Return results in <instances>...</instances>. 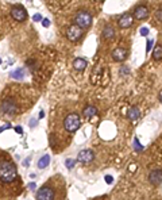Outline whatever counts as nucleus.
I'll return each instance as SVG.
<instances>
[{"label": "nucleus", "mask_w": 162, "mask_h": 200, "mask_svg": "<svg viewBox=\"0 0 162 200\" xmlns=\"http://www.w3.org/2000/svg\"><path fill=\"white\" fill-rule=\"evenodd\" d=\"M49 164H50V156H49V154H45V156L40 158V160H38V168H39V169L46 168Z\"/></svg>", "instance_id": "f3484780"}, {"label": "nucleus", "mask_w": 162, "mask_h": 200, "mask_svg": "<svg viewBox=\"0 0 162 200\" xmlns=\"http://www.w3.org/2000/svg\"><path fill=\"white\" fill-rule=\"evenodd\" d=\"M126 57H127V51L124 50V49H115V50L112 51V58L117 61V62H122V61H124L126 60Z\"/></svg>", "instance_id": "f8f14e48"}, {"label": "nucleus", "mask_w": 162, "mask_h": 200, "mask_svg": "<svg viewBox=\"0 0 162 200\" xmlns=\"http://www.w3.org/2000/svg\"><path fill=\"white\" fill-rule=\"evenodd\" d=\"M132 22H134V16L130 15V14H124L119 18V22L117 23H119L120 28H128L132 24Z\"/></svg>", "instance_id": "9d476101"}, {"label": "nucleus", "mask_w": 162, "mask_h": 200, "mask_svg": "<svg viewBox=\"0 0 162 200\" xmlns=\"http://www.w3.org/2000/svg\"><path fill=\"white\" fill-rule=\"evenodd\" d=\"M105 181H107V184H112V183H113V177L109 176V174H107V176H105Z\"/></svg>", "instance_id": "bb28decb"}, {"label": "nucleus", "mask_w": 162, "mask_h": 200, "mask_svg": "<svg viewBox=\"0 0 162 200\" xmlns=\"http://www.w3.org/2000/svg\"><path fill=\"white\" fill-rule=\"evenodd\" d=\"M74 23L81 28H88L92 24V15L87 11H80L74 16Z\"/></svg>", "instance_id": "7ed1b4c3"}, {"label": "nucleus", "mask_w": 162, "mask_h": 200, "mask_svg": "<svg viewBox=\"0 0 162 200\" xmlns=\"http://www.w3.org/2000/svg\"><path fill=\"white\" fill-rule=\"evenodd\" d=\"M134 148H135L136 152H142V150H143V146H142V145L139 144L138 138H135V139H134Z\"/></svg>", "instance_id": "412c9836"}, {"label": "nucleus", "mask_w": 162, "mask_h": 200, "mask_svg": "<svg viewBox=\"0 0 162 200\" xmlns=\"http://www.w3.org/2000/svg\"><path fill=\"white\" fill-rule=\"evenodd\" d=\"M149 32H150V30H149L147 27H142V28H141V35L146 37V35H149Z\"/></svg>", "instance_id": "5701e85b"}, {"label": "nucleus", "mask_w": 162, "mask_h": 200, "mask_svg": "<svg viewBox=\"0 0 162 200\" xmlns=\"http://www.w3.org/2000/svg\"><path fill=\"white\" fill-rule=\"evenodd\" d=\"M23 165H24V166H28V165H30V158H27L26 161H23Z\"/></svg>", "instance_id": "2f4dec72"}, {"label": "nucleus", "mask_w": 162, "mask_h": 200, "mask_svg": "<svg viewBox=\"0 0 162 200\" xmlns=\"http://www.w3.org/2000/svg\"><path fill=\"white\" fill-rule=\"evenodd\" d=\"M42 24H43V27H49V26H50V20L46 19V18H43L42 19Z\"/></svg>", "instance_id": "a878e982"}, {"label": "nucleus", "mask_w": 162, "mask_h": 200, "mask_svg": "<svg viewBox=\"0 0 162 200\" xmlns=\"http://www.w3.org/2000/svg\"><path fill=\"white\" fill-rule=\"evenodd\" d=\"M42 19L43 18H42V15H40V14H35L34 16H32V20H34V22H40Z\"/></svg>", "instance_id": "b1692460"}, {"label": "nucleus", "mask_w": 162, "mask_h": 200, "mask_svg": "<svg viewBox=\"0 0 162 200\" xmlns=\"http://www.w3.org/2000/svg\"><path fill=\"white\" fill-rule=\"evenodd\" d=\"M120 72H122V75H127L128 68H122V69H120Z\"/></svg>", "instance_id": "c756f323"}, {"label": "nucleus", "mask_w": 162, "mask_h": 200, "mask_svg": "<svg viewBox=\"0 0 162 200\" xmlns=\"http://www.w3.org/2000/svg\"><path fill=\"white\" fill-rule=\"evenodd\" d=\"M74 165H76V161H74V160H72V158H68V160L65 161V166H66L68 169H72Z\"/></svg>", "instance_id": "aec40b11"}, {"label": "nucleus", "mask_w": 162, "mask_h": 200, "mask_svg": "<svg viewBox=\"0 0 162 200\" xmlns=\"http://www.w3.org/2000/svg\"><path fill=\"white\" fill-rule=\"evenodd\" d=\"M93 158H95V154L91 149H84L81 150L79 153V156H77V160L80 162H83V164H88V162H91Z\"/></svg>", "instance_id": "6e6552de"}, {"label": "nucleus", "mask_w": 162, "mask_h": 200, "mask_svg": "<svg viewBox=\"0 0 162 200\" xmlns=\"http://www.w3.org/2000/svg\"><path fill=\"white\" fill-rule=\"evenodd\" d=\"M149 180L153 185H158L162 183V170H151L149 176Z\"/></svg>", "instance_id": "9b49d317"}, {"label": "nucleus", "mask_w": 162, "mask_h": 200, "mask_svg": "<svg viewBox=\"0 0 162 200\" xmlns=\"http://www.w3.org/2000/svg\"><path fill=\"white\" fill-rule=\"evenodd\" d=\"M73 66L77 71H84L85 68H87V61L83 60V58H76L74 62H73Z\"/></svg>", "instance_id": "dca6fc26"}, {"label": "nucleus", "mask_w": 162, "mask_h": 200, "mask_svg": "<svg viewBox=\"0 0 162 200\" xmlns=\"http://www.w3.org/2000/svg\"><path fill=\"white\" fill-rule=\"evenodd\" d=\"M103 37L105 39H112L115 37V28H113L111 24H107L103 30Z\"/></svg>", "instance_id": "ddd939ff"}, {"label": "nucleus", "mask_w": 162, "mask_h": 200, "mask_svg": "<svg viewBox=\"0 0 162 200\" xmlns=\"http://www.w3.org/2000/svg\"><path fill=\"white\" fill-rule=\"evenodd\" d=\"M18 177L15 164L10 160V157L0 158V181L3 183H12Z\"/></svg>", "instance_id": "f257e3e1"}, {"label": "nucleus", "mask_w": 162, "mask_h": 200, "mask_svg": "<svg viewBox=\"0 0 162 200\" xmlns=\"http://www.w3.org/2000/svg\"><path fill=\"white\" fill-rule=\"evenodd\" d=\"M160 100H161V101H162V91H161V92H160Z\"/></svg>", "instance_id": "72a5a7b5"}, {"label": "nucleus", "mask_w": 162, "mask_h": 200, "mask_svg": "<svg viewBox=\"0 0 162 200\" xmlns=\"http://www.w3.org/2000/svg\"><path fill=\"white\" fill-rule=\"evenodd\" d=\"M0 64H2V58H0Z\"/></svg>", "instance_id": "f704fd0d"}, {"label": "nucleus", "mask_w": 162, "mask_h": 200, "mask_svg": "<svg viewBox=\"0 0 162 200\" xmlns=\"http://www.w3.org/2000/svg\"><path fill=\"white\" fill-rule=\"evenodd\" d=\"M153 60H155V61L162 60V46H161V45H157V46L154 47V51H153Z\"/></svg>", "instance_id": "a211bd4d"}, {"label": "nucleus", "mask_w": 162, "mask_h": 200, "mask_svg": "<svg viewBox=\"0 0 162 200\" xmlns=\"http://www.w3.org/2000/svg\"><path fill=\"white\" fill-rule=\"evenodd\" d=\"M139 116H141L139 108H138V107L130 108V111H128V119H130V120H131V122H135V120L139 119Z\"/></svg>", "instance_id": "4468645a"}, {"label": "nucleus", "mask_w": 162, "mask_h": 200, "mask_svg": "<svg viewBox=\"0 0 162 200\" xmlns=\"http://www.w3.org/2000/svg\"><path fill=\"white\" fill-rule=\"evenodd\" d=\"M155 19H157V20H160V22H162V8H161V10H158V11L155 12Z\"/></svg>", "instance_id": "4be33fe9"}, {"label": "nucleus", "mask_w": 162, "mask_h": 200, "mask_svg": "<svg viewBox=\"0 0 162 200\" xmlns=\"http://www.w3.org/2000/svg\"><path fill=\"white\" fill-rule=\"evenodd\" d=\"M153 43H154V39H149V41H147V46H146V51H150V50H151Z\"/></svg>", "instance_id": "393cba45"}, {"label": "nucleus", "mask_w": 162, "mask_h": 200, "mask_svg": "<svg viewBox=\"0 0 162 200\" xmlns=\"http://www.w3.org/2000/svg\"><path fill=\"white\" fill-rule=\"evenodd\" d=\"M11 77L12 79H16V80H23L24 79V71L22 68H18L16 71H14L11 73Z\"/></svg>", "instance_id": "6ab92c4d"}, {"label": "nucleus", "mask_w": 162, "mask_h": 200, "mask_svg": "<svg viewBox=\"0 0 162 200\" xmlns=\"http://www.w3.org/2000/svg\"><path fill=\"white\" fill-rule=\"evenodd\" d=\"M11 16L18 22H24L27 19V11L22 6H14L11 8Z\"/></svg>", "instance_id": "423d86ee"}, {"label": "nucleus", "mask_w": 162, "mask_h": 200, "mask_svg": "<svg viewBox=\"0 0 162 200\" xmlns=\"http://www.w3.org/2000/svg\"><path fill=\"white\" fill-rule=\"evenodd\" d=\"M81 126V119L77 114H69L64 120V127L69 133H74L80 129Z\"/></svg>", "instance_id": "f03ea898"}, {"label": "nucleus", "mask_w": 162, "mask_h": 200, "mask_svg": "<svg viewBox=\"0 0 162 200\" xmlns=\"http://www.w3.org/2000/svg\"><path fill=\"white\" fill-rule=\"evenodd\" d=\"M81 35H83V28H81L80 26H77L76 23L68 27L66 37H68L69 41H72V42H77V41L81 38Z\"/></svg>", "instance_id": "20e7f679"}, {"label": "nucleus", "mask_w": 162, "mask_h": 200, "mask_svg": "<svg viewBox=\"0 0 162 200\" xmlns=\"http://www.w3.org/2000/svg\"><path fill=\"white\" fill-rule=\"evenodd\" d=\"M149 16V8L146 6H138L134 10V18L138 20H145Z\"/></svg>", "instance_id": "1a4fd4ad"}, {"label": "nucleus", "mask_w": 162, "mask_h": 200, "mask_svg": "<svg viewBox=\"0 0 162 200\" xmlns=\"http://www.w3.org/2000/svg\"><path fill=\"white\" fill-rule=\"evenodd\" d=\"M14 130H15V133H18V134H23V130L20 126H16V127H14Z\"/></svg>", "instance_id": "cd10ccee"}, {"label": "nucleus", "mask_w": 162, "mask_h": 200, "mask_svg": "<svg viewBox=\"0 0 162 200\" xmlns=\"http://www.w3.org/2000/svg\"><path fill=\"white\" fill-rule=\"evenodd\" d=\"M28 2H31V0H28Z\"/></svg>", "instance_id": "c9c22d12"}, {"label": "nucleus", "mask_w": 162, "mask_h": 200, "mask_svg": "<svg viewBox=\"0 0 162 200\" xmlns=\"http://www.w3.org/2000/svg\"><path fill=\"white\" fill-rule=\"evenodd\" d=\"M28 188H30V189H35V183H30V184H28Z\"/></svg>", "instance_id": "7c9ffc66"}, {"label": "nucleus", "mask_w": 162, "mask_h": 200, "mask_svg": "<svg viewBox=\"0 0 162 200\" xmlns=\"http://www.w3.org/2000/svg\"><path fill=\"white\" fill-rule=\"evenodd\" d=\"M83 114H84L85 118H92V116H95L97 114V110H96V107H93V105H88V107L84 108Z\"/></svg>", "instance_id": "2eb2a0df"}, {"label": "nucleus", "mask_w": 162, "mask_h": 200, "mask_svg": "<svg viewBox=\"0 0 162 200\" xmlns=\"http://www.w3.org/2000/svg\"><path fill=\"white\" fill-rule=\"evenodd\" d=\"M36 199L39 200H49V199H54V191L49 187H42L35 195Z\"/></svg>", "instance_id": "0eeeda50"}, {"label": "nucleus", "mask_w": 162, "mask_h": 200, "mask_svg": "<svg viewBox=\"0 0 162 200\" xmlns=\"http://www.w3.org/2000/svg\"><path fill=\"white\" fill-rule=\"evenodd\" d=\"M42 118H45V112L40 111V112H39V119H42Z\"/></svg>", "instance_id": "473e14b6"}, {"label": "nucleus", "mask_w": 162, "mask_h": 200, "mask_svg": "<svg viewBox=\"0 0 162 200\" xmlns=\"http://www.w3.org/2000/svg\"><path fill=\"white\" fill-rule=\"evenodd\" d=\"M2 111L8 114V115H15L16 112H18V105H16L15 100L11 99V97H8V99L3 100L2 103Z\"/></svg>", "instance_id": "39448f33"}, {"label": "nucleus", "mask_w": 162, "mask_h": 200, "mask_svg": "<svg viewBox=\"0 0 162 200\" xmlns=\"http://www.w3.org/2000/svg\"><path fill=\"white\" fill-rule=\"evenodd\" d=\"M36 123H38V120H36V119H31V120H30V126H31V127H34Z\"/></svg>", "instance_id": "c85d7f7f"}]
</instances>
